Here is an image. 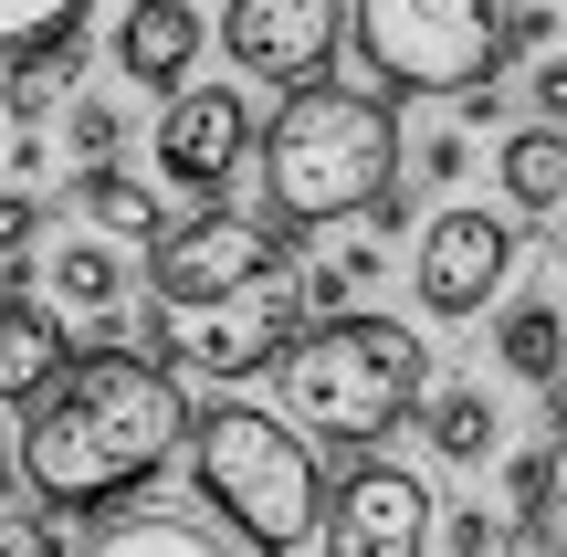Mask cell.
Instances as JSON below:
<instances>
[{"label":"cell","mask_w":567,"mask_h":557,"mask_svg":"<svg viewBox=\"0 0 567 557\" xmlns=\"http://www.w3.org/2000/svg\"><path fill=\"white\" fill-rule=\"evenodd\" d=\"M189 421L200 411L179 400L168 358L84 348L74 369L32 400V421H21V484H32L53 516H105V505H126L137 484L168 474Z\"/></svg>","instance_id":"obj_1"},{"label":"cell","mask_w":567,"mask_h":557,"mask_svg":"<svg viewBox=\"0 0 567 557\" xmlns=\"http://www.w3.org/2000/svg\"><path fill=\"white\" fill-rule=\"evenodd\" d=\"M274 390H284V421L337 453H368L389 442L400 421H421L431 400V337L400 327V316H305V337L274 358Z\"/></svg>","instance_id":"obj_2"},{"label":"cell","mask_w":567,"mask_h":557,"mask_svg":"<svg viewBox=\"0 0 567 557\" xmlns=\"http://www.w3.org/2000/svg\"><path fill=\"white\" fill-rule=\"evenodd\" d=\"M410 137L400 116H389V95H368V84H295V95L274 105L264 126V210L295 231L316 221H368V200H379L389 179H400Z\"/></svg>","instance_id":"obj_3"},{"label":"cell","mask_w":567,"mask_h":557,"mask_svg":"<svg viewBox=\"0 0 567 557\" xmlns=\"http://www.w3.org/2000/svg\"><path fill=\"white\" fill-rule=\"evenodd\" d=\"M189 484H200V505L231 537L264 547V557H295L326 526V474L305 453V432L284 411H252V400H221V411L189 421Z\"/></svg>","instance_id":"obj_4"},{"label":"cell","mask_w":567,"mask_h":557,"mask_svg":"<svg viewBox=\"0 0 567 557\" xmlns=\"http://www.w3.org/2000/svg\"><path fill=\"white\" fill-rule=\"evenodd\" d=\"M347 32L389 95H463L505 63V0H358Z\"/></svg>","instance_id":"obj_5"},{"label":"cell","mask_w":567,"mask_h":557,"mask_svg":"<svg viewBox=\"0 0 567 557\" xmlns=\"http://www.w3.org/2000/svg\"><path fill=\"white\" fill-rule=\"evenodd\" d=\"M305 285L295 274H264V285H231V295H210V306H168V337H158V358L168 369H189V379H264L284 348L305 337Z\"/></svg>","instance_id":"obj_6"},{"label":"cell","mask_w":567,"mask_h":557,"mask_svg":"<svg viewBox=\"0 0 567 557\" xmlns=\"http://www.w3.org/2000/svg\"><path fill=\"white\" fill-rule=\"evenodd\" d=\"M264 274H305V231L264 221V210H200V221H168L147 243V295H168V306H210V295L264 285Z\"/></svg>","instance_id":"obj_7"},{"label":"cell","mask_w":567,"mask_h":557,"mask_svg":"<svg viewBox=\"0 0 567 557\" xmlns=\"http://www.w3.org/2000/svg\"><path fill=\"white\" fill-rule=\"evenodd\" d=\"M515 274V210H484V200H452L431 210V231L410 243V295H421V316H484L494 295H505Z\"/></svg>","instance_id":"obj_8"},{"label":"cell","mask_w":567,"mask_h":557,"mask_svg":"<svg viewBox=\"0 0 567 557\" xmlns=\"http://www.w3.org/2000/svg\"><path fill=\"white\" fill-rule=\"evenodd\" d=\"M431 484L410 474V463H347L337 484H326V557H431Z\"/></svg>","instance_id":"obj_9"},{"label":"cell","mask_w":567,"mask_h":557,"mask_svg":"<svg viewBox=\"0 0 567 557\" xmlns=\"http://www.w3.org/2000/svg\"><path fill=\"white\" fill-rule=\"evenodd\" d=\"M147 158H158V189H189V200L231 189V168L252 158V95L243 84H179L147 126Z\"/></svg>","instance_id":"obj_10"},{"label":"cell","mask_w":567,"mask_h":557,"mask_svg":"<svg viewBox=\"0 0 567 557\" xmlns=\"http://www.w3.org/2000/svg\"><path fill=\"white\" fill-rule=\"evenodd\" d=\"M347 11L358 0H221V53L243 63L252 84H316L347 42Z\"/></svg>","instance_id":"obj_11"},{"label":"cell","mask_w":567,"mask_h":557,"mask_svg":"<svg viewBox=\"0 0 567 557\" xmlns=\"http://www.w3.org/2000/svg\"><path fill=\"white\" fill-rule=\"evenodd\" d=\"M63 369H74V316L53 295H32V274H0V400L32 411Z\"/></svg>","instance_id":"obj_12"},{"label":"cell","mask_w":567,"mask_h":557,"mask_svg":"<svg viewBox=\"0 0 567 557\" xmlns=\"http://www.w3.org/2000/svg\"><path fill=\"white\" fill-rule=\"evenodd\" d=\"M200 53H210L200 0H126L116 11V74L147 84V95H179V84L200 74Z\"/></svg>","instance_id":"obj_13"},{"label":"cell","mask_w":567,"mask_h":557,"mask_svg":"<svg viewBox=\"0 0 567 557\" xmlns=\"http://www.w3.org/2000/svg\"><path fill=\"white\" fill-rule=\"evenodd\" d=\"M42 295H53L63 316H84V327H116L126 295H137V264H126V243H105V231H84V243H53L42 252Z\"/></svg>","instance_id":"obj_14"},{"label":"cell","mask_w":567,"mask_h":557,"mask_svg":"<svg viewBox=\"0 0 567 557\" xmlns=\"http://www.w3.org/2000/svg\"><path fill=\"white\" fill-rule=\"evenodd\" d=\"M494 189H505L515 221H557V210H567V126L557 116L505 126V147H494Z\"/></svg>","instance_id":"obj_15"},{"label":"cell","mask_w":567,"mask_h":557,"mask_svg":"<svg viewBox=\"0 0 567 557\" xmlns=\"http://www.w3.org/2000/svg\"><path fill=\"white\" fill-rule=\"evenodd\" d=\"M63 200L84 210V231H105V243H126V252H147L168 231V200H158V179H137V168H74V189Z\"/></svg>","instance_id":"obj_16"},{"label":"cell","mask_w":567,"mask_h":557,"mask_svg":"<svg viewBox=\"0 0 567 557\" xmlns=\"http://www.w3.org/2000/svg\"><path fill=\"white\" fill-rule=\"evenodd\" d=\"M494 369H505L515 390H557V379H567V306H557V295L494 306Z\"/></svg>","instance_id":"obj_17"},{"label":"cell","mask_w":567,"mask_h":557,"mask_svg":"<svg viewBox=\"0 0 567 557\" xmlns=\"http://www.w3.org/2000/svg\"><path fill=\"white\" fill-rule=\"evenodd\" d=\"M421 432H431V463H494L505 453V400L484 379H452V390L421 400Z\"/></svg>","instance_id":"obj_18"},{"label":"cell","mask_w":567,"mask_h":557,"mask_svg":"<svg viewBox=\"0 0 567 557\" xmlns=\"http://www.w3.org/2000/svg\"><path fill=\"white\" fill-rule=\"evenodd\" d=\"M74 557H231V547L200 537L189 516H116V526H95Z\"/></svg>","instance_id":"obj_19"},{"label":"cell","mask_w":567,"mask_h":557,"mask_svg":"<svg viewBox=\"0 0 567 557\" xmlns=\"http://www.w3.org/2000/svg\"><path fill=\"white\" fill-rule=\"evenodd\" d=\"M74 63H84V32H63L53 53L11 63V74H0V116H11V126H42V116L63 105V84H74Z\"/></svg>","instance_id":"obj_20"},{"label":"cell","mask_w":567,"mask_h":557,"mask_svg":"<svg viewBox=\"0 0 567 557\" xmlns=\"http://www.w3.org/2000/svg\"><path fill=\"white\" fill-rule=\"evenodd\" d=\"M505 557H567V421L547 432V484L515 505V547Z\"/></svg>","instance_id":"obj_21"},{"label":"cell","mask_w":567,"mask_h":557,"mask_svg":"<svg viewBox=\"0 0 567 557\" xmlns=\"http://www.w3.org/2000/svg\"><path fill=\"white\" fill-rule=\"evenodd\" d=\"M84 11H95V0H0V63L53 53L63 32H84Z\"/></svg>","instance_id":"obj_22"},{"label":"cell","mask_w":567,"mask_h":557,"mask_svg":"<svg viewBox=\"0 0 567 557\" xmlns=\"http://www.w3.org/2000/svg\"><path fill=\"white\" fill-rule=\"evenodd\" d=\"M379 274H389V252H379V243H347V252H326V264H305L295 285H305V306H316V316H347L368 285H379Z\"/></svg>","instance_id":"obj_23"},{"label":"cell","mask_w":567,"mask_h":557,"mask_svg":"<svg viewBox=\"0 0 567 557\" xmlns=\"http://www.w3.org/2000/svg\"><path fill=\"white\" fill-rule=\"evenodd\" d=\"M63 147H74V168L126 158V105L116 95H74V105H63Z\"/></svg>","instance_id":"obj_24"},{"label":"cell","mask_w":567,"mask_h":557,"mask_svg":"<svg viewBox=\"0 0 567 557\" xmlns=\"http://www.w3.org/2000/svg\"><path fill=\"white\" fill-rule=\"evenodd\" d=\"M42 231H53V200H42L32 179H11V189H0V264H11V274H32Z\"/></svg>","instance_id":"obj_25"},{"label":"cell","mask_w":567,"mask_h":557,"mask_svg":"<svg viewBox=\"0 0 567 557\" xmlns=\"http://www.w3.org/2000/svg\"><path fill=\"white\" fill-rule=\"evenodd\" d=\"M431 547H442V557H505L515 516H505V505H452V516L431 526Z\"/></svg>","instance_id":"obj_26"},{"label":"cell","mask_w":567,"mask_h":557,"mask_svg":"<svg viewBox=\"0 0 567 557\" xmlns=\"http://www.w3.org/2000/svg\"><path fill=\"white\" fill-rule=\"evenodd\" d=\"M410 179L421 189H452V179H473V126H431V137H410Z\"/></svg>","instance_id":"obj_27"},{"label":"cell","mask_w":567,"mask_h":557,"mask_svg":"<svg viewBox=\"0 0 567 557\" xmlns=\"http://www.w3.org/2000/svg\"><path fill=\"white\" fill-rule=\"evenodd\" d=\"M505 53H557V0H505Z\"/></svg>","instance_id":"obj_28"},{"label":"cell","mask_w":567,"mask_h":557,"mask_svg":"<svg viewBox=\"0 0 567 557\" xmlns=\"http://www.w3.org/2000/svg\"><path fill=\"white\" fill-rule=\"evenodd\" d=\"M0 557H63V547H53V526L32 505H0Z\"/></svg>","instance_id":"obj_29"},{"label":"cell","mask_w":567,"mask_h":557,"mask_svg":"<svg viewBox=\"0 0 567 557\" xmlns=\"http://www.w3.org/2000/svg\"><path fill=\"white\" fill-rule=\"evenodd\" d=\"M526 95H536V116L567 126V42H557V53H536V84H526Z\"/></svg>","instance_id":"obj_30"},{"label":"cell","mask_w":567,"mask_h":557,"mask_svg":"<svg viewBox=\"0 0 567 557\" xmlns=\"http://www.w3.org/2000/svg\"><path fill=\"white\" fill-rule=\"evenodd\" d=\"M452 116H463V126H505V84H463V95H452Z\"/></svg>","instance_id":"obj_31"},{"label":"cell","mask_w":567,"mask_h":557,"mask_svg":"<svg viewBox=\"0 0 567 557\" xmlns=\"http://www.w3.org/2000/svg\"><path fill=\"white\" fill-rule=\"evenodd\" d=\"M42 168H53V147H42L32 126H21V137H11V179H32V189H42Z\"/></svg>","instance_id":"obj_32"},{"label":"cell","mask_w":567,"mask_h":557,"mask_svg":"<svg viewBox=\"0 0 567 557\" xmlns=\"http://www.w3.org/2000/svg\"><path fill=\"white\" fill-rule=\"evenodd\" d=\"M547 252H557V274H567V221H557V243H547Z\"/></svg>","instance_id":"obj_33"},{"label":"cell","mask_w":567,"mask_h":557,"mask_svg":"<svg viewBox=\"0 0 567 557\" xmlns=\"http://www.w3.org/2000/svg\"><path fill=\"white\" fill-rule=\"evenodd\" d=\"M0 474H11V442H0Z\"/></svg>","instance_id":"obj_34"}]
</instances>
